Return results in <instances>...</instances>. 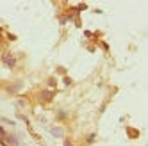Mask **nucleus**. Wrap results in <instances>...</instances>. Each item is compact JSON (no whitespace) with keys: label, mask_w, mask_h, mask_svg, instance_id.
Returning a JSON list of instances; mask_svg holds the SVG:
<instances>
[{"label":"nucleus","mask_w":148,"mask_h":146,"mask_svg":"<svg viewBox=\"0 0 148 146\" xmlns=\"http://www.w3.org/2000/svg\"><path fill=\"white\" fill-rule=\"evenodd\" d=\"M52 135H56V137H62V130L61 128H52Z\"/></svg>","instance_id":"2"},{"label":"nucleus","mask_w":148,"mask_h":146,"mask_svg":"<svg viewBox=\"0 0 148 146\" xmlns=\"http://www.w3.org/2000/svg\"><path fill=\"white\" fill-rule=\"evenodd\" d=\"M41 98H43L45 102H48V100L52 98V93H50V91H43V93H41Z\"/></svg>","instance_id":"1"}]
</instances>
